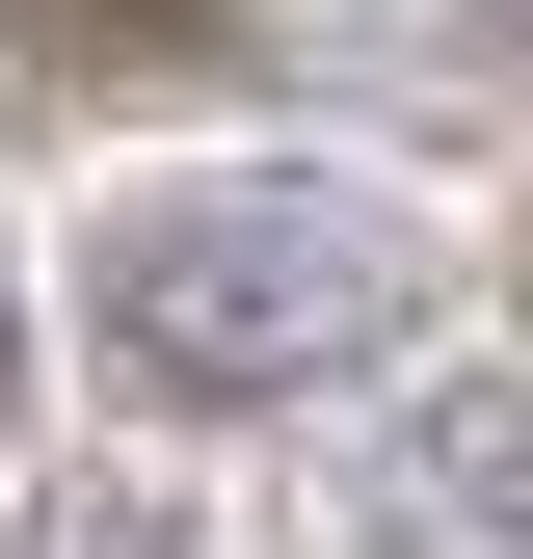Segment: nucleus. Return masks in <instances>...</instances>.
I'll return each mask as SVG.
<instances>
[{
	"label": "nucleus",
	"mask_w": 533,
	"mask_h": 559,
	"mask_svg": "<svg viewBox=\"0 0 533 559\" xmlns=\"http://www.w3.org/2000/svg\"><path fill=\"white\" fill-rule=\"evenodd\" d=\"M427 479H453L481 533H533V373H481V400H453V427H427Z\"/></svg>",
	"instance_id": "obj_3"
},
{
	"label": "nucleus",
	"mask_w": 533,
	"mask_h": 559,
	"mask_svg": "<svg viewBox=\"0 0 533 559\" xmlns=\"http://www.w3.org/2000/svg\"><path fill=\"white\" fill-rule=\"evenodd\" d=\"M0 453H27V294H0Z\"/></svg>",
	"instance_id": "obj_4"
},
{
	"label": "nucleus",
	"mask_w": 533,
	"mask_h": 559,
	"mask_svg": "<svg viewBox=\"0 0 533 559\" xmlns=\"http://www.w3.org/2000/svg\"><path fill=\"white\" fill-rule=\"evenodd\" d=\"M427 294H453V240L400 214L374 160H161V187L81 214V346L161 427H266V400H320V373H400Z\"/></svg>",
	"instance_id": "obj_1"
},
{
	"label": "nucleus",
	"mask_w": 533,
	"mask_h": 559,
	"mask_svg": "<svg viewBox=\"0 0 533 559\" xmlns=\"http://www.w3.org/2000/svg\"><path fill=\"white\" fill-rule=\"evenodd\" d=\"M0 53H27V81H214L240 0H0Z\"/></svg>",
	"instance_id": "obj_2"
}]
</instances>
